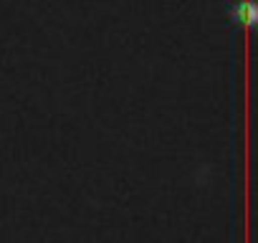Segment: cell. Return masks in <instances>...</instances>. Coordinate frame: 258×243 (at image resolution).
Listing matches in <instances>:
<instances>
[{"label": "cell", "instance_id": "obj_1", "mask_svg": "<svg viewBox=\"0 0 258 243\" xmlns=\"http://www.w3.org/2000/svg\"><path fill=\"white\" fill-rule=\"evenodd\" d=\"M255 3L253 0H233L230 3V21L235 26H243V28H253L255 26Z\"/></svg>", "mask_w": 258, "mask_h": 243}]
</instances>
